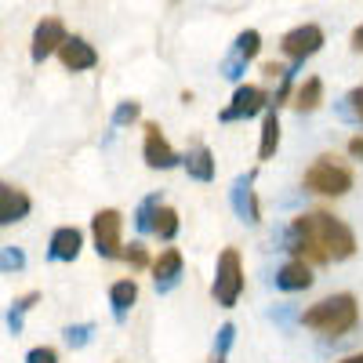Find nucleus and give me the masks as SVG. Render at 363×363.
Returning <instances> with one entry per match:
<instances>
[{"instance_id":"f257e3e1","label":"nucleus","mask_w":363,"mask_h":363,"mask_svg":"<svg viewBox=\"0 0 363 363\" xmlns=\"http://www.w3.org/2000/svg\"><path fill=\"white\" fill-rule=\"evenodd\" d=\"M298 323L306 330H316V335H327V338H345L359 327V301L349 291L327 294V298L313 301L309 309H301Z\"/></svg>"},{"instance_id":"f03ea898","label":"nucleus","mask_w":363,"mask_h":363,"mask_svg":"<svg viewBox=\"0 0 363 363\" xmlns=\"http://www.w3.org/2000/svg\"><path fill=\"white\" fill-rule=\"evenodd\" d=\"M352 167H345L338 157H330V153H323V157H316L309 167H306V174H301V189L306 193H316V196H330V200H338V196H345L349 189H352Z\"/></svg>"},{"instance_id":"7ed1b4c3","label":"nucleus","mask_w":363,"mask_h":363,"mask_svg":"<svg viewBox=\"0 0 363 363\" xmlns=\"http://www.w3.org/2000/svg\"><path fill=\"white\" fill-rule=\"evenodd\" d=\"M244 258H240L236 247H222L218 262H215V280H211V298L222 309H236L240 294H244Z\"/></svg>"},{"instance_id":"20e7f679","label":"nucleus","mask_w":363,"mask_h":363,"mask_svg":"<svg viewBox=\"0 0 363 363\" xmlns=\"http://www.w3.org/2000/svg\"><path fill=\"white\" fill-rule=\"evenodd\" d=\"M313 215V225H316V236H320V247L327 255V262H349L356 255V233L335 215V211H309Z\"/></svg>"},{"instance_id":"39448f33","label":"nucleus","mask_w":363,"mask_h":363,"mask_svg":"<svg viewBox=\"0 0 363 363\" xmlns=\"http://www.w3.org/2000/svg\"><path fill=\"white\" fill-rule=\"evenodd\" d=\"M91 240H95V251L106 262H120L124 258V215L116 207H102L91 215Z\"/></svg>"},{"instance_id":"423d86ee","label":"nucleus","mask_w":363,"mask_h":363,"mask_svg":"<svg viewBox=\"0 0 363 363\" xmlns=\"http://www.w3.org/2000/svg\"><path fill=\"white\" fill-rule=\"evenodd\" d=\"M323 44H327V33L316 22H301V26L287 29V33L280 37V51L291 58V62H301V66H306V58L323 51Z\"/></svg>"},{"instance_id":"0eeeda50","label":"nucleus","mask_w":363,"mask_h":363,"mask_svg":"<svg viewBox=\"0 0 363 363\" xmlns=\"http://www.w3.org/2000/svg\"><path fill=\"white\" fill-rule=\"evenodd\" d=\"M265 109H272L265 87H258V84H240V87L233 91L229 106L218 113V120H222V124H240V120H251V116H258V113H265Z\"/></svg>"},{"instance_id":"6e6552de","label":"nucleus","mask_w":363,"mask_h":363,"mask_svg":"<svg viewBox=\"0 0 363 363\" xmlns=\"http://www.w3.org/2000/svg\"><path fill=\"white\" fill-rule=\"evenodd\" d=\"M142 131H145V142H142V160H145V167H149V171H171V167H178L182 160H186V157H178V153H174V145L164 138V128L157 124V120H145Z\"/></svg>"},{"instance_id":"1a4fd4ad","label":"nucleus","mask_w":363,"mask_h":363,"mask_svg":"<svg viewBox=\"0 0 363 363\" xmlns=\"http://www.w3.org/2000/svg\"><path fill=\"white\" fill-rule=\"evenodd\" d=\"M66 40H69L66 22L58 18V15H44V18L37 22V29H33V40H29V58H33V62L40 66V62H48L51 55L62 51Z\"/></svg>"},{"instance_id":"9d476101","label":"nucleus","mask_w":363,"mask_h":363,"mask_svg":"<svg viewBox=\"0 0 363 363\" xmlns=\"http://www.w3.org/2000/svg\"><path fill=\"white\" fill-rule=\"evenodd\" d=\"M255 178H258V171H244V174L233 178V189H229V203H233L236 218L244 225L262 222V203H258V193H255Z\"/></svg>"},{"instance_id":"9b49d317","label":"nucleus","mask_w":363,"mask_h":363,"mask_svg":"<svg viewBox=\"0 0 363 363\" xmlns=\"http://www.w3.org/2000/svg\"><path fill=\"white\" fill-rule=\"evenodd\" d=\"M182 269H186V258H182V251L178 247H164L157 258H153V287H157V294H167V291H174L178 284H182Z\"/></svg>"},{"instance_id":"f8f14e48","label":"nucleus","mask_w":363,"mask_h":363,"mask_svg":"<svg viewBox=\"0 0 363 363\" xmlns=\"http://www.w3.org/2000/svg\"><path fill=\"white\" fill-rule=\"evenodd\" d=\"M84 251V233L77 225H58L48 240V262H77Z\"/></svg>"},{"instance_id":"ddd939ff","label":"nucleus","mask_w":363,"mask_h":363,"mask_svg":"<svg viewBox=\"0 0 363 363\" xmlns=\"http://www.w3.org/2000/svg\"><path fill=\"white\" fill-rule=\"evenodd\" d=\"M29 211H33V200H29L26 189L11 186V182H4L0 186V225H18L29 218Z\"/></svg>"},{"instance_id":"4468645a","label":"nucleus","mask_w":363,"mask_h":363,"mask_svg":"<svg viewBox=\"0 0 363 363\" xmlns=\"http://www.w3.org/2000/svg\"><path fill=\"white\" fill-rule=\"evenodd\" d=\"M58 62H62L69 73H87V69L99 66V51H95V44H87L84 37H69L62 44V51H58Z\"/></svg>"},{"instance_id":"2eb2a0df","label":"nucleus","mask_w":363,"mask_h":363,"mask_svg":"<svg viewBox=\"0 0 363 363\" xmlns=\"http://www.w3.org/2000/svg\"><path fill=\"white\" fill-rule=\"evenodd\" d=\"M313 280H316V277H313V265L291 258V262H284L280 272H277V291H284V294H298V291H309Z\"/></svg>"},{"instance_id":"dca6fc26","label":"nucleus","mask_w":363,"mask_h":363,"mask_svg":"<svg viewBox=\"0 0 363 363\" xmlns=\"http://www.w3.org/2000/svg\"><path fill=\"white\" fill-rule=\"evenodd\" d=\"M182 167H186V174L193 178V182H215V174H218V164H215V153H211L207 145H193L189 153H186V160H182Z\"/></svg>"},{"instance_id":"f3484780","label":"nucleus","mask_w":363,"mask_h":363,"mask_svg":"<svg viewBox=\"0 0 363 363\" xmlns=\"http://www.w3.org/2000/svg\"><path fill=\"white\" fill-rule=\"evenodd\" d=\"M135 301H138V284H135L131 277L109 284V309H113V320H116V323L128 320V313H131Z\"/></svg>"},{"instance_id":"a211bd4d","label":"nucleus","mask_w":363,"mask_h":363,"mask_svg":"<svg viewBox=\"0 0 363 363\" xmlns=\"http://www.w3.org/2000/svg\"><path fill=\"white\" fill-rule=\"evenodd\" d=\"M280 149V113L277 109H265L262 113V135H258V160H272Z\"/></svg>"},{"instance_id":"6ab92c4d","label":"nucleus","mask_w":363,"mask_h":363,"mask_svg":"<svg viewBox=\"0 0 363 363\" xmlns=\"http://www.w3.org/2000/svg\"><path fill=\"white\" fill-rule=\"evenodd\" d=\"M320 102H323V80L320 77H309V80H301L294 87L291 109L294 113H313V109H320Z\"/></svg>"},{"instance_id":"aec40b11","label":"nucleus","mask_w":363,"mask_h":363,"mask_svg":"<svg viewBox=\"0 0 363 363\" xmlns=\"http://www.w3.org/2000/svg\"><path fill=\"white\" fill-rule=\"evenodd\" d=\"M40 301V291H26V294H18V298H11V306H8V335H22V320H26V313L33 309Z\"/></svg>"},{"instance_id":"412c9836","label":"nucleus","mask_w":363,"mask_h":363,"mask_svg":"<svg viewBox=\"0 0 363 363\" xmlns=\"http://www.w3.org/2000/svg\"><path fill=\"white\" fill-rule=\"evenodd\" d=\"M160 207H164L160 193H149V196L135 207V229H138L142 236H149V233L157 229V215H160Z\"/></svg>"},{"instance_id":"4be33fe9","label":"nucleus","mask_w":363,"mask_h":363,"mask_svg":"<svg viewBox=\"0 0 363 363\" xmlns=\"http://www.w3.org/2000/svg\"><path fill=\"white\" fill-rule=\"evenodd\" d=\"M233 342H236V323H222V327L215 330V345H211L207 363H225V359H229Z\"/></svg>"},{"instance_id":"5701e85b","label":"nucleus","mask_w":363,"mask_h":363,"mask_svg":"<svg viewBox=\"0 0 363 363\" xmlns=\"http://www.w3.org/2000/svg\"><path fill=\"white\" fill-rule=\"evenodd\" d=\"M178 229H182L178 211L164 203V207H160V215H157V229H153V236H157V240H164V244H171V240L178 236Z\"/></svg>"},{"instance_id":"b1692460","label":"nucleus","mask_w":363,"mask_h":363,"mask_svg":"<svg viewBox=\"0 0 363 363\" xmlns=\"http://www.w3.org/2000/svg\"><path fill=\"white\" fill-rule=\"evenodd\" d=\"M233 51L240 55V58H258V51H262V33L258 29H244V33H236V40H233Z\"/></svg>"},{"instance_id":"393cba45","label":"nucleus","mask_w":363,"mask_h":363,"mask_svg":"<svg viewBox=\"0 0 363 363\" xmlns=\"http://www.w3.org/2000/svg\"><path fill=\"white\" fill-rule=\"evenodd\" d=\"M22 269H26V251L22 247H15V244L0 247V272H4V277H18Z\"/></svg>"},{"instance_id":"a878e982","label":"nucleus","mask_w":363,"mask_h":363,"mask_svg":"<svg viewBox=\"0 0 363 363\" xmlns=\"http://www.w3.org/2000/svg\"><path fill=\"white\" fill-rule=\"evenodd\" d=\"M138 116H142V102H135V99L116 102V109H113V131H120V128H131Z\"/></svg>"},{"instance_id":"bb28decb","label":"nucleus","mask_w":363,"mask_h":363,"mask_svg":"<svg viewBox=\"0 0 363 363\" xmlns=\"http://www.w3.org/2000/svg\"><path fill=\"white\" fill-rule=\"evenodd\" d=\"M91 335H95V323H69V327L62 330V342H66L69 349H84V345L91 342Z\"/></svg>"},{"instance_id":"cd10ccee","label":"nucleus","mask_w":363,"mask_h":363,"mask_svg":"<svg viewBox=\"0 0 363 363\" xmlns=\"http://www.w3.org/2000/svg\"><path fill=\"white\" fill-rule=\"evenodd\" d=\"M124 262L138 272V269H153V258H149V247L142 244V240H135V244L124 251Z\"/></svg>"},{"instance_id":"c85d7f7f","label":"nucleus","mask_w":363,"mask_h":363,"mask_svg":"<svg viewBox=\"0 0 363 363\" xmlns=\"http://www.w3.org/2000/svg\"><path fill=\"white\" fill-rule=\"evenodd\" d=\"M218 73L225 77V80H240L247 73V58H240L236 51H229L225 58H222V66H218Z\"/></svg>"},{"instance_id":"c756f323","label":"nucleus","mask_w":363,"mask_h":363,"mask_svg":"<svg viewBox=\"0 0 363 363\" xmlns=\"http://www.w3.org/2000/svg\"><path fill=\"white\" fill-rule=\"evenodd\" d=\"M269 316L277 320V323H280L284 330H291V323H294V320H301V313H298V309L291 306V301H284V306H277V309H272Z\"/></svg>"},{"instance_id":"7c9ffc66","label":"nucleus","mask_w":363,"mask_h":363,"mask_svg":"<svg viewBox=\"0 0 363 363\" xmlns=\"http://www.w3.org/2000/svg\"><path fill=\"white\" fill-rule=\"evenodd\" d=\"M26 363H58V352L51 345H37V349L26 352Z\"/></svg>"},{"instance_id":"2f4dec72","label":"nucleus","mask_w":363,"mask_h":363,"mask_svg":"<svg viewBox=\"0 0 363 363\" xmlns=\"http://www.w3.org/2000/svg\"><path fill=\"white\" fill-rule=\"evenodd\" d=\"M349 102H352V113H356V124H363V84L349 91Z\"/></svg>"},{"instance_id":"473e14b6","label":"nucleus","mask_w":363,"mask_h":363,"mask_svg":"<svg viewBox=\"0 0 363 363\" xmlns=\"http://www.w3.org/2000/svg\"><path fill=\"white\" fill-rule=\"evenodd\" d=\"M349 48L356 51V55H363V22L352 29V37H349Z\"/></svg>"},{"instance_id":"72a5a7b5","label":"nucleus","mask_w":363,"mask_h":363,"mask_svg":"<svg viewBox=\"0 0 363 363\" xmlns=\"http://www.w3.org/2000/svg\"><path fill=\"white\" fill-rule=\"evenodd\" d=\"M262 73H265V77H269V80H280V77H284V73H287V69H284V66H280V62H265V66H262Z\"/></svg>"},{"instance_id":"f704fd0d","label":"nucleus","mask_w":363,"mask_h":363,"mask_svg":"<svg viewBox=\"0 0 363 363\" xmlns=\"http://www.w3.org/2000/svg\"><path fill=\"white\" fill-rule=\"evenodd\" d=\"M349 157H352V160H363V135L349 138Z\"/></svg>"},{"instance_id":"c9c22d12","label":"nucleus","mask_w":363,"mask_h":363,"mask_svg":"<svg viewBox=\"0 0 363 363\" xmlns=\"http://www.w3.org/2000/svg\"><path fill=\"white\" fill-rule=\"evenodd\" d=\"M338 363H363V352H352V356H345V359H338Z\"/></svg>"}]
</instances>
